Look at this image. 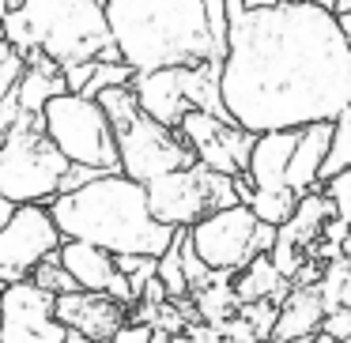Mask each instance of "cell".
<instances>
[{"mask_svg": "<svg viewBox=\"0 0 351 343\" xmlns=\"http://www.w3.org/2000/svg\"><path fill=\"white\" fill-rule=\"evenodd\" d=\"M219 84L227 114L257 136L340 121L351 110V46L340 16L310 0L234 12Z\"/></svg>", "mask_w": 351, "mask_h": 343, "instance_id": "cell-1", "label": "cell"}, {"mask_svg": "<svg viewBox=\"0 0 351 343\" xmlns=\"http://www.w3.org/2000/svg\"><path fill=\"white\" fill-rule=\"evenodd\" d=\"M114 46L132 72L223 64L230 42L227 0H106Z\"/></svg>", "mask_w": 351, "mask_h": 343, "instance_id": "cell-2", "label": "cell"}, {"mask_svg": "<svg viewBox=\"0 0 351 343\" xmlns=\"http://www.w3.org/2000/svg\"><path fill=\"white\" fill-rule=\"evenodd\" d=\"M57 227L72 242H91L114 257H162L178 230L159 223L147 204V185L125 174H99L49 204Z\"/></svg>", "mask_w": 351, "mask_h": 343, "instance_id": "cell-3", "label": "cell"}, {"mask_svg": "<svg viewBox=\"0 0 351 343\" xmlns=\"http://www.w3.org/2000/svg\"><path fill=\"white\" fill-rule=\"evenodd\" d=\"M4 38L23 57H49L61 68L84 61H121L102 0H27L4 16Z\"/></svg>", "mask_w": 351, "mask_h": 343, "instance_id": "cell-4", "label": "cell"}, {"mask_svg": "<svg viewBox=\"0 0 351 343\" xmlns=\"http://www.w3.org/2000/svg\"><path fill=\"white\" fill-rule=\"evenodd\" d=\"M99 106L106 110L110 125L117 132V155H121V174L132 177L140 185H152L155 177L174 174L197 162L193 147L182 140L178 129L152 121V117L140 110L136 91L129 87H110L99 94Z\"/></svg>", "mask_w": 351, "mask_h": 343, "instance_id": "cell-5", "label": "cell"}, {"mask_svg": "<svg viewBox=\"0 0 351 343\" xmlns=\"http://www.w3.org/2000/svg\"><path fill=\"white\" fill-rule=\"evenodd\" d=\"M72 162L46 136L42 114H23L0 136V192L12 204H53L64 192Z\"/></svg>", "mask_w": 351, "mask_h": 343, "instance_id": "cell-6", "label": "cell"}, {"mask_svg": "<svg viewBox=\"0 0 351 343\" xmlns=\"http://www.w3.org/2000/svg\"><path fill=\"white\" fill-rule=\"evenodd\" d=\"M219 79H223V64H174V68L136 72L132 91H136L140 110L167 129H178L193 110L234 121L227 114Z\"/></svg>", "mask_w": 351, "mask_h": 343, "instance_id": "cell-7", "label": "cell"}, {"mask_svg": "<svg viewBox=\"0 0 351 343\" xmlns=\"http://www.w3.org/2000/svg\"><path fill=\"white\" fill-rule=\"evenodd\" d=\"M46 136L57 144V151L72 166H91L99 174H121V155H117V132L110 125L99 99L87 94H57L42 110Z\"/></svg>", "mask_w": 351, "mask_h": 343, "instance_id": "cell-8", "label": "cell"}, {"mask_svg": "<svg viewBox=\"0 0 351 343\" xmlns=\"http://www.w3.org/2000/svg\"><path fill=\"white\" fill-rule=\"evenodd\" d=\"M147 204H152V215L159 223L174 230H189L197 227L204 215L223 212V207H234L242 204L234 192V177L227 174H215V170L193 166L174 170V174H162L147 185Z\"/></svg>", "mask_w": 351, "mask_h": 343, "instance_id": "cell-9", "label": "cell"}, {"mask_svg": "<svg viewBox=\"0 0 351 343\" xmlns=\"http://www.w3.org/2000/svg\"><path fill=\"white\" fill-rule=\"evenodd\" d=\"M64 234L49 204H19L0 227V283H23L34 268L57 257Z\"/></svg>", "mask_w": 351, "mask_h": 343, "instance_id": "cell-10", "label": "cell"}, {"mask_svg": "<svg viewBox=\"0 0 351 343\" xmlns=\"http://www.w3.org/2000/svg\"><path fill=\"white\" fill-rule=\"evenodd\" d=\"M257 230H261V219L253 215V207L234 204V207L204 215L197 227H189V242L212 272L238 275L253 257H261Z\"/></svg>", "mask_w": 351, "mask_h": 343, "instance_id": "cell-11", "label": "cell"}, {"mask_svg": "<svg viewBox=\"0 0 351 343\" xmlns=\"http://www.w3.org/2000/svg\"><path fill=\"white\" fill-rule=\"evenodd\" d=\"M69 328L57 320V294L34 279L8 283L0 294V343H69Z\"/></svg>", "mask_w": 351, "mask_h": 343, "instance_id": "cell-12", "label": "cell"}, {"mask_svg": "<svg viewBox=\"0 0 351 343\" xmlns=\"http://www.w3.org/2000/svg\"><path fill=\"white\" fill-rule=\"evenodd\" d=\"M182 140L193 147L200 166L215 170V174L238 177L250 170V155L253 144H257V132L242 129L238 121H227V117L204 114V110H193L182 125H178Z\"/></svg>", "mask_w": 351, "mask_h": 343, "instance_id": "cell-13", "label": "cell"}, {"mask_svg": "<svg viewBox=\"0 0 351 343\" xmlns=\"http://www.w3.org/2000/svg\"><path fill=\"white\" fill-rule=\"evenodd\" d=\"M57 320L69 332H80L87 343H110L121 325H129V305L102 290H69L57 294Z\"/></svg>", "mask_w": 351, "mask_h": 343, "instance_id": "cell-14", "label": "cell"}, {"mask_svg": "<svg viewBox=\"0 0 351 343\" xmlns=\"http://www.w3.org/2000/svg\"><path fill=\"white\" fill-rule=\"evenodd\" d=\"M332 136H336V121H317L298 132V147L287 166V189L295 196L321 189V170H325L328 151H332Z\"/></svg>", "mask_w": 351, "mask_h": 343, "instance_id": "cell-15", "label": "cell"}, {"mask_svg": "<svg viewBox=\"0 0 351 343\" xmlns=\"http://www.w3.org/2000/svg\"><path fill=\"white\" fill-rule=\"evenodd\" d=\"M325 298L317 287H295L280 305V317L272 325L268 343H310L321 332V320H325Z\"/></svg>", "mask_w": 351, "mask_h": 343, "instance_id": "cell-16", "label": "cell"}, {"mask_svg": "<svg viewBox=\"0 0 351 343\" xmlns=\"http://www.w3.org/2000/svg\"><path fill=\"white\" fill-rule=\"evenodd\" d=\"M57 260H61V268L76 279L80 290H102V294H110V287H114L117 275H121L114 253L99 249V245H91V242H72V238H64L61 249H57Z\"/></svg>", "mask_w": 351, "mask_h": 343, "instance_id": "cell-17", "label": "cell"}, {"mask_svg": "<svg viewBox=\"0 0 351 343\" xmlns=\"http://www.w3.org/2000/svg\"><path fill=\"white\" fill-rule=\"evenodd\" d=\"M302 129H283V132H261L250 155V177L261 192H283L287 189V166L298 147Z\"/></svg>", "mask_w": 351, "mask_h": 343, "instance_id": "cell-18", "label": "cell"}, {"mask_svg": "<svg viewBox=\"0 0 351 343\" xmlns=\"http://www.w3.org/2000/svg\"><path fill=\"white\" fill-rule=\"evenodd\" d=\"M291 290H295V279H287L268 253L253 257L250 264L234 275V294L242 305H250V302H280L283 305V298H287Z\"/></svg>", "mask_w": 351, "mask_h": 343, "instance_id": "cell-19", "label": "cell"}, {"mask_svg": "<svg viewBox=\"0 0 351 343\" xmlns=\"http://www.w3.org/2000/svg\"><path fill=\"white\" fill-rule=\"evenodd\" d=\"M64 91H69V84H64L61 64L42 57V53L27 57V72L16 87V99H19V106H23V114H42V110Z\"/></svg>", "mask_w": 351, "mask_h": 343, "instance_id": "cell-20", "label": "cell"}, {"mask_svg": "<svg viewBox=\"0 0 351 343\" xmlns=\"http://www.w3.org/2000/svg\"><path fill=\"white\" fill-rule=\"evenodd\" d=\"M317 290H321V298H325V309L351 305V234L343 238L340 257L325 264V275H321Z\"/></svg>", "mask_w": 351, "mask_h": 343, "instance_id": "cell-21", "label": "cell"}, {"mask_svg": "<svg viewBox=\"0 0 351 343\" xmlns=\"http://www.w3.org/2000/svg\"><path fill=\"white\" fill-rule=\"evenodd\" d=\"M182 245H185V230H178L174 245L159 257V279L170 290V298H189V279H185V260H182Z\"/></svg>", "mask_w": 351, "mask_h": 343, "instance_id": "cell-22", "label": "cell"}, {"mask_svg": "<svg viewBox=\"0 0 351 343\" xmlns=\"http://www.w3.org/2000/svg\"><path fill=\"white\" fill-rule=\"evenodd\" d=\"M298 200H302V196H295L291 189H283V192H261V189H257V196L250 200V207H253V215H257L261 223L283 227V223H287L291 215H295Z\"/></svg>", "mask_w": 351, "mask_h": 343, "instance_id": "cell-23", "label": "cell"}, {"mask_svg": "<svg viewBox=\"0 0 351 343\" xmlns=\"http://www.w3.org/2000/svg\"><path fill=\"white\" fill-rule=\"evenodd\" d=\"M340 170H351V110H343L340 121H336L332 151H328V162H325V170H321V181L336 177Z\"/></svg>", "mask_w": 351, "mask_h": 343, "instance_id": "cell-24", "label": "cell"}, {"mask_svg": "<svg viewBox=\"0 0 351 343\" xmlns=\"http://www.w3.org/2000/svg\"><path fill=\"white\" fill-rule=\"evenodd\" d=\"M23 72H27V57L8 38H0V102L8 99V94H16Z\"/></svg>", "mask_w": 351, "mask_h": 343, "instance_id": "cell-25", "label": "cell"}, {"mask_svg": "<svg viewBox=\"0 0 351 343\" xmlns=\"http://www.w3.org/2000/svg\"><path fill=\"white\" fill-rule=\"evenodd\" d=\"M31 279L38 283V287H46L49 294H69V290H80V287H76V279H72V275L64 272V268H61V260H57V257L34 268V275H31Z\"/></svg>", "mask_w": 351, "mask_h": 343, "instance_id": "cell-26", "label": "cell"}, {"mask_svg": "<svg viewBox=\"0 0 351 343\" xmlns=\"http://www.w3.org/2000/svg\"><path fill=\"white\" fill-rule=\"evenodd\" d=\"M321 189H325V196L336 204V219L351 227V170H340L336 177L321 181Z\"/></svg>", "mask_w": 351, "mask_h": 343, "instance_id": "cell-27", "label": "cell"}, {"mask_svg": "<svg viewBox=\"0 0 351 343\" xmlns=\"http://www.w3.org/2000/svg\"><path fill=\"white\" fill-rule=\"evenodd\" d=\"M321 332L332 335L336 343H351V305L328 309V313H325V320H321Z\"/></svg>", "mask_w": 351, "mask_h": 343, "instance_id": "cell-28", "label": "cell"}, {"mask_svg": "<svg viewBox=\"0 0 351 343\" xmlns=\"http://www.w3.org/2000/svg\"><path fill=\"white\" fill-rule=\"evenodd\" d=\"M110 343H155V325L129 320V325H121V332H117Z\"/></svg>", "mask_w": 351, "mask_h": 343, "instance_id": "cell-29", "label": "cell"}, {"mask_svg": "<svg viewBox=\"0 0 351 343\" xmlns=\"http://www.w3.org/2000/svg\"><path fill=\"white\" fill-rule=\"evenodd\" d=\"M95 64H99V61H84V64L64 68V84H69L72 94H84V87L91 84V76H95Z\"/></svg>", "mask_w": 351, "mask_h": 343, "instance_id": "cell-30", "label": "cell"}, {"mask_svg": "<svg viewBox=\"0 0 351 343\" xmlns=\"http://www.w3.org/2000/svg\"><path fill=\"white\" fill-rule=\"evenodd\" d=\"M12 212H16V204H12V200L4 196V192H0V227H4V223L12 219Z\"/></svg>", "mask_w": 351, "mask_h": 343, "instance_id": "cell-31", "label": "cell"}, {"mask_svg": "<svg viewBox=\"0 0 351 343\" xmlns=\"http://www.w3.org/2000/svg\"><path fill=\"white\" fill-rule=\"evenodd\" d=\"M23 4H27V0H0V19H4V16H12V12H19Z\"/></svg>", "mask_w": 351, "mask_h": 343, "instance_id": "cell-32", "label": "cell"}, {"mask_svg": "<svg viewBox=\"0 0 351 343\" xmlns=\"http://www.w3.org/2000/svg\"><path fill=\"white\" fill-rule=\"evenodd\" d=\"M245 8H276V4H280V0H242Z\"/></svg>", "mask_w": 351, "mask_h": 343, "instance_id": "cell-33", "label": "cell"}, {"mask_svg": "<svg viewBox=\"0 0 351 343\" xmlns=\"http://www.w3.org/2000/svg\"><path fill=\"white\" fill-rule=\"evenodd\" d=\"M340 23H343V34H348V46H351V12H343Z\"/></svg>", "mask_w": 351, "mask_h": 343, "instance_id": "cell-34", "label": "cell"}, {"mask_svg": "<svg viewBox=\"0 0 351 343\" xmlns=\"http://www.w3.org/2000/svg\"><path fill=\"white\" fill-rule=\"evenodd\" d=\"M310 4H325V8H332V12H336V0H310Z\"/></svg>", "mask_w": 351, "mask_h": 343, "instance_id": "cell-35", "label": "cell"}, {"mask_svg": "<svg viewBox=\"0 0 351 343\" xmlns=\"http://www.w3.org/2000/svg\"><path fill=\"white\" fill-rule=\"evenodd\" d=\"M0 38H4V19H0Z\"/></svg>", "mask_w": 351, "mask_h": 343, "instance_id": "cell-36", "label": "cell"}, {"mask_svg": "<svg viewBox=\"0 0 351 343\" xmlns=\"http://www.w3.org/2000/svg\"><path fill=\"white\" fill-rule=\"evenodd\" d=\"M4 287H8V283H0V294H4Z\"/></svg>", "mask_w": 351, "mask_h": 343, "instance_id": "cell-37", "label": "cell"}]
</instances>
